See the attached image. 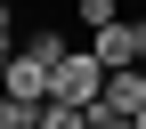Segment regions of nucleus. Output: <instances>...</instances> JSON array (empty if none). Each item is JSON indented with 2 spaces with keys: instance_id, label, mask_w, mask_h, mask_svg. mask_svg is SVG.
<instances>
[{
  "instance_id": "nucleus-3",
  "label": "nucleus",
  "mask_w": 146,
  "mask_h": 129,
  "mask_svg": "<svg viewBox=\"0 0 146 129\" xmlns=\"http://www.w3.org/2000/svg\"><path fill=\"white\" fill-rule=\"evenodd\" d=\"M98 113H114V121H138V113H146V65H138V73H106Z\"/></svg>"
},
{
  "instance_id": "nucleus-2",
  "label": "nucleus",
  "mask_w": 146,
  "mask_h": 129,
  "mask_svg": "<svg viewBox=\"0 0 146 129\" xmlns=\"http://www.w3.org/2000/svg\"><path fill=\"white\" fill-rule=\"evenodd\" d=\"M0 89H8V97H25V105H49V65L33 57V48H16V57L0 65Z\"/></svg>"
},
{
  "instance_id": "nucleus-7",
  "label": "nucleus",
  "mask_w": 146,
  "mask_h": 129,
  "mask_svg": "<svg viewBox=\"0 0 146 129\" xmlns=\"http://www.w3.org/2000/svg\"><path fill=\"white\" fill-rule=\"evenodd\" d=\"M16 48H25V41H16V8L0 0V57H16Z\"/></svg>"
},
{
  "instance_id": "nucleus-4",
  "label": "nucleus",
  "mask_w": 146,
  "mask_h": 129,
  "mask_svg": "<svg viewBox=\"0 0 146 129\" xmlns=\"http://www.w3.org/2000/svg\"><path fill=\"white\" fill-rule=\"evenodd\" d=\"M122 16H130L122 0H73V24L81 32H106V24H122Z\"/></svg>"
},
{
  "instance_id": "nucleus-6",
  "label": "nucleus",
  "mask_w": 146,
  "mask_h": 129,
  "mask_svg": "<svg viewBox=\"0 0 146 129\" xmlns=\"http://www.w3.org/2000/svg\"><path fill=\"white\" fill-rule=\"evenodd\" d=\"M41 129H89L81 105H41Z\"/></svg>"
},
{
  "instance_id": "nucleus-10",
  "label": "nucleus",
  "mask_w": 146,
  "mask_h": 129,
  "mask_svg": "<svg viewBox=\"0 0 146 129\" xmlns=\"http://www.w3.org/2000/svg\"><path fill=\"white\" fill-rule=\"evenodd\" d=\"M0 65H8V57H0Z\"/></svg>"
},
{
  "instance_id": "nucleus-9",
  "label": "nucleus",
  "mask_w": 146,
  "mask_h": 129,
  "mask_svg": "<svg viewBox=\"0 0 146 129\" xmlns=\"http://www.w3.org/2000/svg\"><path fill=\"white\" fill-rule=\"evenodd\" d=\"M122 8H138V0H122Z\"/></svg>"
},
{
  "instance_id": "nucleus-5",
  "label": "nucleus",
  "mask_w": 146,
  "mask_h": 129,
  "mask_svg": "<svg viewBox=\"0 0 146 129\" xmlns=\"http://www.w3.org/2000/svg\"><path fill=\"white\" fill-rule=\"evenodd\" d=\"M0 129H41V105H25V97L0 89Z\"/></svg>"
},
{
  "instance_id": "nucleus-1",
  "label": "nucleus",
  "mask_w": 146,
  "mask_h": 129,
  "mask_svg": "<svg viewBox=\"0 0 146 129\" xmlns=\"http://www.w3.org/2000/svg\"><path fill=\"white\" fill-rule=\"evenodd\" d=\"M98 97H106V65L89 57V48H73V57L49 73V105H81V113H89Z\"/></svg>"
},
{
  "instance_id": "nucleus-8",
  "label": "nucleus",
  "mask_w": 146,
  "mask_h": 129,
  "mask_svg": "<svg viewBox=\"0 0 146 129\" xmlns=\"http://www.w3.org/2000/svg\"><path fill=\"white\" fill-rule=\"evenodd\" d=\"M130 129H146V113H138V121H130Z\"/></svg>"
}]
</instances>
